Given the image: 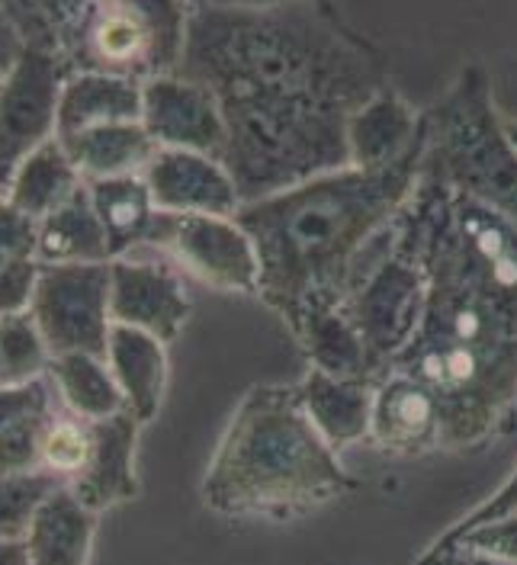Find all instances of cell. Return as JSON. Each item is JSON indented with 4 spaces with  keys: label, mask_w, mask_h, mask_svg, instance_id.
Masks as SVG:
<instances>
[{
    "label": "cell",
    "mask_w": 517,
    "mask_h": 565,
    "mask_svg": "<svg viewBox=\"0 0 517 565\" xmlns=\"http://www.w3.org/2000/svg\"><path fill=\"white\" fill-rule=\"evenodd\" d=\"M177 74L207 84L225 116L222 161L242 203L350 168L347 119L382 90L380 58L325 0L274 10L200 7Z\"/></svg>",
    "instance_id": "obj_1"
},
{
    "label": "cell",
    "mask_w": 517,
    "mask_h": 565,
    "mask_svg": "<svg viewBox=\"0 0 517 565\" xmlns=\"http://www.w3.org/2000/svg\"><path fill=\"white\" fill-rule=\"evenodd\" d=\"M392 242L428 282L421 324L392 370L437 395L444 450H476L508 427L517 405V225L418 177Z\"/></svg>",
    "instance_id": "obj_2"
},
{
    "label": "cell",
    "mask_w": 517,
    "mask_h": 565,
    "mask_svg": "<svg viewBox=\"0 0 517 565\" xmlns=\"http://www.w3.org/2000/svg\"><path fill=\"white\" fill-rule=\"evenodd\" d=\"M421 154L424 129L389 168H341L235 212L257 247V296L289 334L309 312L345 302L414 193Z\"/></svg>",
    "instance_id": "obj_3"
},
{
    "label": "cell",
    "mask_w": 517,
    "mask_h": 565,
    "mask_svg": "<svg viewBox=\"0 0 517 565\" xmlns=\"http://www.w3.org/2000/svg\"><path fill=\"white\" fill-rule=\"evenodd\" d=\"M341 454L309 422L299 386H251L203 476V501L222 518H299L354 489Z\"/></svg>",
    "instance_id": "obj_4"
},
{
    "label": "cell",
    "mask_w": 517,
    "mask_h": 565,
    "mask_svg": "<svg viewBox=\"0 0 517 565\" xmlns=\"http://www.w3.org/2000/svg\"><path fill=\"white\" fill-rule=\"evenodd\" d=\"M421 119V177L498 210L517 225V148L495 109L488 74L479 65L460 71Z\"/></svg>",
    "instance_id": "obj_5"
},
{
    "label": "cell",
    "mask_w": 517,
    "mask_h": 565,
    "mask_svg": "<svg viewBox=\"0 0 517 565\" xmlns=\"http://www.w3.org/2000/svg\"><path fill=\"white\" fill-rule=\"evenodd\" d=\"M190 7L183 0H94L77 20L65 62L133 81L173 74L183 55Z\"/></svg>",
    "instance_id": "obj_6"
},
{
    "label": "cell",
    "mask_w": 517,
    "mask_h": 565,
    "mask_svg": "<svg viewBox=\"0 0 517 565\" xmlns=\"http://www.w3.org/2000/svg\"><path fill=\"white\" fill-rule=\"evenodd\" d=\"M424 299H428L424 274L402 247H395L389 228L380 250L370 257L360 280L354 282V289L341 302L345 316L350 318V324L357 328L367 348L373 383H380L392 370L395 356L412 344L424 316Z\"/></svg>",
    "instance_id": "obj_7"
},
{
    "label": "cell",
    "mask_w": 517,
    "mask_h": 565,
    "mask_svg": "<svg viewBox=\"0 0 517 565\" xmlns=\"http://www.w3.org/2000/svg\"><path fill=\"white\" fill-rule=\"evenodd\" d=\"M145 247L171 257L183 274L212 289L257 296L261 260L254 238L247 235L239 215L158 212Z\"/></svg>",
    "instance_id": "obj_8"
},
{
    "label": "cell",
    "mask_w": 517,
    "mask_h": 565,
    "mask_svg": "<svg viewBox=\"0 0 517 565\" xmlns=\"http://www.w3.org/2000/svg\"><path fill=\"white\" fill-rule=\"evenodd\" d=\"M35 324L59 353H106L109 316V260L106 264H42L35 282Z\"/></svg>",
    "instance_id": "obj_9"
},
{
    "label": "cell",
    "mask_w": 517,
    "mask_h": 565,
    "mask_svg": "<svg viewBox=\"0 0 517 565\" xmlns=\"http://www.w3.org/2000/svg\"><path fill=\"white\" fill-rule=\"evenodd\" d=\"M71 74L65 55L33 49L20 55L17 68L0 87V171L10 177L20 161L35 151L42 141L55 139L59 97Z\"/></svg>",
    "instance_id": "obj_10"
},
{
    "label": "cell",
    "mask_w": 517,
    "mask_h": 565,
    "mask_svg": "<svg viewBox=\"0 0 517 565\" xmlns=\"http://www.w3.org/2000/svg\"><path fill=\"white\" fill-rule=\"evenodd\" d=\"M141 250L109 260V316L113 324L138 328L171 344L190 321L193 302L183 274L171 257H158V250Z\"/></svg>",
    "instance_id": "obj_11"
},
{
    "label": "cell",
    "mask_w": 517,
    "mask_h": 565,
    "mask_svg": "<svg viewBox=\"0 0 517 565\" xmlns=\"http://www.w3.org/2000/svg\"><path fill=\"white\" fill-rule=\"evenodd\" d=\"M141 126L158 148H183L215 158H222L229 139L215 94L177 71L141 84Z\"/></svg>",
    "instance_id": "obj_12"
},
{
    "label": "cell",
    "mask_w": 517,
    "mask_h": 565,
    "mask_svg": "<svg viewBox=\"0 0 517 565\" xmlns=\"http://www.w3.org/2000/svg\"><path fill=\"white\" fill-rule=\"evenodd\" d=\"M141 177L151 190L158 212L235 215L244 206L235 177L215 154L158 148Z\"/></svg>",
    "instance_id": "obj_13"
},
{
    "label": "cell",
    "mask_w": 517,
    "mask_h": 565,
    "mask_svg": "<svg viewBox=\"0 0 517 565\" xmlns=\"http://www.w3.org/2000/svg\"><path fill=\"white\" fill-rule=\"evenodd\" d=\"M370 444L392 457H421L444 450L441 402L421 380L402 370H389L377 383Z\"/></svg>",
    "instance_id": "obj_14"
},
{
    "label": "cell",
    "mask_w": 517,
    "mask_h": 565,
    "mask_svg": "<svg viewBox=\"0 0 517 565\" xmlns=\"http://www.w3.org/2000/svg\"><path fill=\"white\" fill-rule=\"evenodd\" d=\"M136 415L126 408L113 418L94 422V450L87 469L71 482L68 489L91 511L104 514L116 504H126L138 494L136 476V444H138Z\"/></svg>",
    "instance_id": "obj_15"
},
{
    "label": "cell",
    "mask_w": 517,
    "mask_h": 565,
    "mask_svg": "<svg viewBox=\"0 0 517 565\" xmlns=\"http://www.w3.org/2000/svg\"><path fill=\"white\" fill-rule=\"evenodd\" d=\"M421 129V113H414L409 100L392 84H386L347 119L350 168L380 171L395 164L418 145Z\"/></svg>",
    "instance_id": "obj_16"
},
{
    "label": "cell",
    "mask_w": 517,
    "mask_h": 565,
    "mask_svg": "<svg viewBox=\"0 0 517 565\" xmlns=\"http://www.w3.org/2000/svg\"><path fill=\"white\" fill-rule=\"evenodd\" d=\"M296 386H299V398H303L309 422L328 440V447L335 454H345L347 447L370 440L377 383L331 376V373H321V370L309 366Z\"/></svg>",
    "instance_id": "obj_17"
},
{
    "label": "cell",
    "mask_w": 517,
    "mask_h": 565,
    "mask_svg": "<svg viewBox=\"0 0 517 565\" xmlns=\"http://www.w3.org/2000/svg\"><path fill=\"white\" fill-rule=\"evenodd\" d=\"M62 408L49 373L23 386H0V476L35 472L42 440Z\"/></svg>",
    "instance_id": "obj_18"
},
{
    "label": "cell",
    "mask_w": 517,
    "mask_h": 565,
    "mask_svg": "<svg viewBox=\"0 0 517 565\" xmlns=\"http://www.w3.org/2000/svg\"><path fill=\"white\" fill-rule=\"evenodd\" d=\"M109 122H141V81L71 71L59 97L55 139H71Z\"/></svg>",
    "instance_id": "obj_19"
},
{
    "label": "cell",
    "mask_w": 517,
    "mask_h": 565,
    "mask_svg": "<svg viewBox=\"0 0 517 565\" xmlns=\"http://www.w3.org/2000/svg\"><path fill=\"white\" fill-rule=\"evenodd\" d=\"M104 356L126 398V408L141 424L151 422L161 412L168 388V344L138 328L113 324Z\"/></svg>",
    "instance_id": "obj_20"
},
{
    "label": "cell",
    "mask_w": 517,
    "mask_h": 565,
    "mask_svg": "<svg viewBox=\"0 0 517 565\" xmlns=\"http://www.w3.org/2000/svg\"><path fill=\"white\" fill-rule=\"evenodd\" d=\"M97 521V511H91L68 486H59L39 504L23 536L30 565H87L94 553Z\"/></svg>",
    "instance_id": "obj_21"
},
{
    "label": "cell",
    "mask_w": 517,
    "mask_h": 565,
    "mask_svg": "<svg viewBox=\"0 0 517 565\" xmlns=\"http://www.w3.org/2000/svg\"><path fill=\"white\" fill-rule=\"evenodd\" d=\"M35 260L39 264H106V260H113L104 222L94 210L87 180L65 206H59L52 215H45L39 222Z\"/></svg>",
    "instance_id": "obj_22"
},
{
    "label": "cell",
    "mask_w": 517,
    "mask_h": 565,
    "mask_svg": "<svg viewBox=\"0 0 517 565\" xmlns=\"http://www.w3.org/2000/svg\"><path fill=\"white\" fill-rule=\"evenodd\" d=\"M81 186H84V177L74 168L65 145L59 139H49L20 161L3 196L23 215L42 222L45 215L65 206Z\"/></svg>",
    "instance_id": "obj_23"
},
{
    "label": "cell",
    "mask_w": 517,
    "mask_h": 565,
    "mask_svg": "<svg viewBox=\"0 0 517 565\" xmlns=\"http://www.w3.org/2000/svg\"><path fill=\"white\" fill-rule=\"evenodd\" d=\"M74 168L84 180H109V177L145 174L158 145L141 122H109L87 129L81 136L62 139Z\"/></svg>",
    "instance_id": "obj_24"
},
{
    "label": "cell",
    "mask_w": 517,
    "mask_h": 565,
    "mask_svg": "<svg viewBox=\"0 0 517 565\" xmlns=\"http://www.w3.org/2000/svg\"><path fill=\"white\" fill-rule=\"evenodd\" d=\"M94 210L101 215L109 242V254L126 257L138 247H145L158 206L151 200V190L141 174L109 177V180H87Z\"/></svg>",
    "instance_id": "obj_25"
},
{
    "label": "cell",
    "mask_w": 517,
    "mask_h": 565,
    "mask_svg": "<svg viewBox=\"0 0 517 565\" xmlns=\"http://www.w3.org/2000/svg\"><path fill=\"white\" fill-rule=\"evenodd\" d=\"M49 380L59 392L62 405L87 418L104 422L126 412V398L113 380V370L101 353H59L52 356Z\"/></svg>",
    "instance_id": "obj_26"
},
{
    "label": "cell",
    "mask_w": 517,
    "mask_h": 565,
    "mask_svg": "<svg viewBox=\"0 0 517 565\" xmlns=\"http://www.w3.org/2000/svg\"><path fill=\"white\" fill-rule=\"evenodd\" d=\"M296 344L303 348L312 370L331 373V376H347V380H370V360L367 348L350 324L341 306L318 309L303 318V324L293 331Z\"/></svg>",
    "instance_id": "obj_27"
},
{
    "label": "cell",
    "mask_w": 517,
    "mask_h": 565,
    "mask_svg": "<svg viewBox=\"0 0 517 565\" xmlns=\"http://www.w3.org/2000/svg\"><path fill=\"white\" fill-rule=\"evenodd\" d=\"M94 0H0V10L23 33L27 45L65 55L71 33Z\"/></svg>",
    "instance_id": "obj_28"
},
{
    "label": "cell",
    "mask_w": 517,
    "mask_h": 565,
    "mask_svg": "<svg viewBox=\"0 0 517 565\" xmlns=\"http://www.w3.org/2000/svg\"><path fill=\"white\" fill-rule=\"evenodd\" d=\"M52 351L35 324L33 312L0 318V386H23L45 376Z\"/></svg>",
    "instance_id": "obj_29"
},
{
    "label": "cell",
    "mask_w": 517,
    "mask_h": 565,
    "mask_svg": "<svg viewBox=\"0 0 517 565\" xmlns=\"http://www.w3.org/2000/svg\"><path fill=\"white\" fill-rule=\"evenodd\" d=\"M91 450H94V422L74 415L62 405L42 440L39 469L49 472L52 479H59L62 486H71L87 469Z\"/></svg>",
    "instance_id": "obj_30"
},
{
    "label": "cell",
    "mask_w": 517,
    "mask_h": 565,
    "mask_svg": "<svg viewBox=\"0 0 517 565\" xmlns=\"http://www.w3.org/2000/svg\"><path fill=\"white\" fill-rule=\"evenodd\" d=\"M62 482L49 472H20V476H0V543L3 540H23L33 524L39 504L55 492Z\"/></svg>",
    "instance_id": "obj_31"
},
{
    "label": "cell",
    "mask_w": 517,
    "mask_h": 565,
    "mask_svg": "<svg viewBox=\"0 0 517 565\" xmlns=\"http://www.w3.org/2000/svg\"><path fill=\"white\" fill-rule=\"evenodd\" d=\"M447 546H469V550H479L485 556L517 565V514L488 521L483 527L466 530L453 540H434L428 550H447Z\"/></svg>",
    "instance_id": "obj_32"
},
{
    "label": "cell",
    "mask_w": 517,
    "mask_h": 565,
    "mask_svg": "<svg viewBox=\"0 0 517 565\" xmlns=\"http://www.w3.org/2000/svg\"><path fill=\"white\" fill-rule=\"evenodd\" d=\"M42 264L35 257H20L0 267V318L30 312Z\"/></svg>",
    "instance_id": "obj_33"
},
{
    "label": "cell",
    "mask_w": 517,
    "mask_h": 565,
    "mask_svg": "<svg viewBox=\"0 0 517 565\" xmlns=\"http://www.w3.org/2000/svg\"><path fill=\"white\" fill-rule=\"evenodd\" d=\"M35 235L39 222L10 206L7 196H0V267L20 257H35Z\"/></svg>",
    "instance_id": "obj_34"
},
{
    "label": "cell",
    "mask_w": 517,
    "mask_h": 565,
    "mask_svg": "<svg viewBox=\"0 0 517 565\" xmlns=\"http://www.w3.org/2000/svg\"><path fill=\"white\" fill-rule=\"evenodd\" d=\"M508 514H517V469L502 482V489L495 494H488L483 504H476L469 514H463L453 527H447L437 540H453L460 533L473 527H483L488 521H498V518H508Z\"/></svg>",
    "instance_id": "obj_35"
},
{
    "label": "cell",
    "mask_w": 517,
    "mask_h": 565,
    "mask_svg": "<svg viewBox=\"0 0 517 565\" xmlns=\"http://www.w3.org/2000/svg\"><path fill=\"white\" fill-rule=\"evenodd\" d=\"M414 565H511L495 556H485L469 546H447V550H424Z\"/></svg>",
    "instance_id": "obj_36"
},
{
    "label": "cell",
    "mask_w": 517,
    "mask_h": 565,
    "mask_svg": "<svg viewBox=\"0 0 517 565\" xmlns=\"http://www.w3.org/2000/svg\"><path fill=\"white\" fill-rule=\"evenodd\" d=\"M23 52H27V39L13 26V20L0 10V87L10 77V71L17 68Z\"/></svg>",
    "instance_id": "obj_37"
},
{
    "label": "cell",
    "mask_w": 517,
    "mask_h": 565,
    "mask_svg": "<svg viewBox=\"0 0 517 565\" xmlns=\"http://www.w3.org/2000/svg\"><path fill=\"white\" fill-rule=\"evenodd\" d=\"M212 7H229V10H274L289 3H306V0H209Z\"/></svg>",
    "instance_id": "obj_38"
},
{
    "label": "cell",
    "mask_w": 517,
    "mask_h": 565,
    "mask_svg": "<svg viewBox=\"0 0 517 565\" xmlns=\"http://www.w3.org/2000/svg\"><path fill=\"white\" fill-rule=\"evenodd\" d=\"M0 565H30V553L23 540H3L0 543Z\"/></svg>",
    "instance_id": "obj_39"
},
{
    "label": "cell",
    "mask_w": 517,
    "mask_h": 565,
    "mask_svg": "<svg viewBox=\"0 0 517 565\" xmlns=\"http://www.w3.org/2000/svg\"><path fill=\"white\" fill-rule=\"evenodd\" d=\"M183 3H187L190 10H200V7H207L209 0H183Z\"/></svg>",
    "instance_id": "obj_40"
},
{
    "label": "cell",
    "mask_w": 517,
    "mask_h": 565,
    "mask_svg": "<svg viewBox=\"0 0 517 565\" xmlns=\"http://www.w3.org/2000/svg\"><path fill=\"white\" fill-rule=\"evenodd\" d=\"M508 126V136H511V141H515V148H517V119L515 122H505Z\"/></svg>",
    "instance_id": "obj_41"
},
{
    "label": "cell",
    "mask_w": 517,
    "mask_h": 565,
    "mask_svg": "<svg viewBox=\"0 0 517 565\" xmlns=\"http://www.w3.org/2000/svg\"><path fill=\"white\" fill-rule=\"evenodd\" d=\"M7 193V177H3V171H0V196Z\"/></svg>",
    "instance_id": "obj_42"
}]
</instances>
